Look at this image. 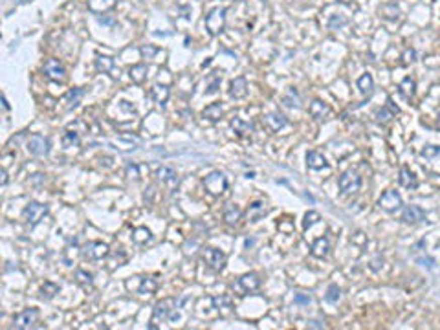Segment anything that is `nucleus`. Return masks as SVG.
<instances>
[{
	"label": "nucleus",
	"instance_id": "f257e3e1",
	"mask_svg": "<svg viewBox=\"0 0 440 330\" xmlns=\"http://www.w3.org/2000/svg\"><path fill=\"white\" fill-rule=\"evenodd\" d=\"M127 290L138 295H151L156 292V283L151 277H143V275H134L127 281Z\"/></svg>",
	"mask_w": 440,
	"mask_h": 330
},
{
	"label": "nucleus",
	"instance_id": "f03ea898",
	"mask_svg": "<svg viewBox=\"0 0 440 330\" xmlns=\"http://www.w3.org/2000/svg\"><path fill=\"white\" fill-rule=\"evenodd\" d=\"M204 187H206V191H208L209 194H213V196H220V194L228 189V180H226V176H224L220 171H213V173H209L208 176L204 178Z\"/></svg>",
	"mask_w": 440,
	"mask_h": 330
},
{
	"label": "nucleus",
	"instance_id": "7ed1b4c3",
	"mask_svg": "<svg viewBox=\"0 0 440 330\" xmlns=\"http://www.w3.org/2000/svg\"><path fill=\"white\" fill-rule=\"evenodd\" d=\"M224 26H226V8H213L206 15V30L211 35L222 33Z\"/></svg>",
	"mask_w": 440,
	"mask_h": 330
},
{
	"label": "nucleus",
	"instance_id": "20e7f679",
	"mask_svg": "<svg viewBox=\"0 0 440 330\" xmlns=\"http://www.w3.org/2000/svg\"><path fill=\"white\" fill-rule=\"evenodd\" d=\"M46 215H48V206H46V204H39V202H30L24 208V211H22V217H24V220L30 224V226L39 224Z\"/></svg>",
	"mask_w": 440,
	"mask_h": 330
},
{
	"label": "nucleus",
	"instance_id": "39448f33",
	"mask_svg": "<svg viewBox=\"0 0 440 330\" xmlns=\"http://www.w3.org/2000/svg\"><path fill=\"white\" fill-rule=\"evenodd\" d=\"M338 185L343 194H356L361 187V178L354 171H345L338 180Z\"/></svg>",
	"mask_w": 440,
	"mask_h": 330
},
{
	"label": "nucleus",
	"instance_id": "423d86ee",
	"mask_svg": "<svg viewBox=\"0 0 440 330\" xmlns=\"http://www.w3.org/2000/svg\"><path fill=\"white\" fill-rule=\"evenodd\" d=\"M202 259H204V262L213 270V272H222L224 266H226V253L220 251V249H217V248L204 249Z\"/></svg>",
	"mask_w": 440,
	"mask_h": 330
},
{
	"label": "nucleus",
	"instance_id": "0eeeda50",
	"mask_svg": "<svg viewBox=\"0 0 440 330\" xmlns=\"http://www.w3.org/2000/svg\"><path fill=\"white\" fill-rule=\"evenodd\" d=\"M81 253L86 260H101L110 253V248H108V244L94 240V242L85 244V248H83Z\"/></svg>",
	"mask_w": 440,
	"mask_h": 330
},
{
	"label": "nucleus",
	"instance_id": "6e6552de",
	"mask_svg": "<svg viewBox=\"0 0 440 330\" xmlns=\"http://www.w3.org/2000/svg\"><path fill=\"white\" fill-rule=\"evenodd\" d=\"M378 206L384 209V211H387V213H395V211H398V209L404 206V202H402V196H400L398 191L389 189V191H385V193L380 196Z\"/></svg>",
	"mask_w": 440,
	"mask_h": 330
},
{
	"label": "nucleus",
	"instance_id": "1a4fd4ad",
	"mask_svg": "<svg viewBox=\"0 0 440 330\" xmlns=\"http://www.w3.org/2000/svg\"><path fill=\"white\" fill-rule=\"evenodd\" d=\"M42 72H44V76L50 79V81H55V83H65L66 81V70L65 66L61 62L57 61V59H48L42 66Z\"/></svg>",
	"mask_w": 440,
	"mask_h": 330
},
{
	"label": "nucleus",
	"instance_id": "9d476101",
	"mask_svg": "<svg viewBox=\"0 0 440 330\" xmlns=\"http://www.w3.org/2000/svg\"><path fill=\"white\" fill-rule=\"evenodd\" d=\"M39 319V310L37 308H26L24 312L17 315L15 321H13V328L17 330H28V328H33Z\"/></svg>",
	"mask_w": 440,
	"mask_h": 330
},
{
	"label": "nucleus",
	"instance_id": "9b49d317",
	"mask_svg": "<svg viewBox=\"0 0 440 330\" xmlns=\"http://www.w3.org/2000/svg\"><path fill=\"white\" fill-rule=\"evenodd\" d=\"M172 306H174V299L160 301V303L154 306V314H152V321H151V325H149V328H156V323L167 319L169 314H171Z\"/></svg>",
	"mask_w": 440,
	"mask_h": 330
},
{
	"label": "nucleus",
	"instance_id": "f8f14e48",
	"mask_svg": "<svg viewBox=\"0 0 440 330\" xmlns=\"http://www.w3.org/2000/svg\"><path fill=\"white\" fill-rule=\"evenodd\" d=\"M28 151L33 156H46V154L50 153V142L44 136H41V134H33L28 140Z\"/></svg>",
	"mask_w": 440,
	"mask_h": 330
},
{
	"label": "nucleus",
	"instance_id": "ddd939ff",
	"mask_svg": "<svg viewBox=\"0 0 440 330\" xmlns=\"http://www.w3.org/2000/svg\"><path fill=\"white\" fill-rule=\"evenodd\" d=\"M263 125L268 128L270 132H279L288 125V119H286L281 112H268V114L263 116Z\"/></svg>",
	"mask_w": 440,
	"mask_h": 330
},
{
	"label": "nucleus",
	"instance_id": "4468645a",
	"mask_svg": "<svg viewBox=\"0 0 440 330\" xmlns=\"http://www.w3.org/2000/svg\"><path fill=\"white\" fill-rule=\"evenodd\" d=\"M402 220L405 224H418L422 220H425V211L420 206H415V204L405 206L404 211H402Z\"/></svg>",
	"mask_w": 440,
	"mask_h": 330
},
{
	"label": "nucleus",
	"instance_id": "2eb2a0df",
	"mask_svg": "<svg viewBox=\"0 0 440 330\" xmlns=\"http://www.w3.org/2000/svg\"><path fill=\"white\" fill-rule=\"evenodd\" d=\"M229 96L233 99H242V97L248 96V81L244 77H235L229 83Z\"/></svg>",
	"mask_w": 440,
	"mask_h": 330
},
{
	"label": "nucleus",
	"instance_id": "dca6fc26",
	"mask_svg": "<svg viewBox=\"0 0 440 330\" xmlns=\"http://www.w3.org/2000/svg\"><path fill=\"white\" fill-rule=\"evenodd\" d=\"M169 94H171V92H169L167 85H158V83L156 85H152V88L149 90L151 99L156 103V105H160V107H165V103H167V99H169Z\"/></svg>",
	"mask_w": 440,
	"mask_h": 330
},
{
	"label": "nucleus",
	"instance_id": "f3484780",
	"mask_svg": "<svg viewBox=\"0 0 440 330\" xmlns=\"http://www.w3.org/2000/svg\"><path fill=\"white\" fill-rule=\"evenodd\" d=\"M266 213H268L266 202H263V200H255V202L249 204V208H248V219H249V222H259V220L263 219V217Z\"/></svg>",
	"mask_w": 440,
	"mask_h": 330
},
{
	"label": "nucleus",
	"instance_id": "a211bd4d",
	"mask_svg": "<svg viewBox=\"0 0 440 330\" xmlns=\"http://www.w3.org/2000/svg\"><path fill=\"white\" fill-rule=\"evenodd\" d=\"M240 219H242V209L238 208L237 204H226V208H224V220L229 226H237Z\"/></svg>",
	"mask_w": 440,
	"mask_h": 330
},
{
	"label": "nucleus",
	"instance_id": "6ab92c4d",
	"mask_svg": "<svg viewBox=\"0 0 440 330\" xmlns=\"http://www.w3.org/2000/svg\"><path fill=\"white\" fill-rule=\"evenodd\" d=\"M329 249H330V244H329V239L327 237H319L312 242V248H310V253L318 257V259H323L329 255Z\"/></svg>",
	"mask_w": 440,
	"mask_h": 330
},
{
	"label": "nucleus",
	"instance_id": "aec40b11",
	"mask_svg": "<svg viewBox=\"0 0 440 330\" xmlns=\"http://www.w3.org/2000/svg\"><path fill=\"white\" fill-rule=\"evenodd\" d=\"M308 112H310V116L314 117V119H325V117L329 116L330 107L327 105V103L321 101V99H314V101L310 103Z\"/></svg>",
	"mask_w": 440,
	"mask_h": 330
},
{
	"label": "nucleus",
	"instance_id": "412c9836",
	"mask_svg": "<svg viewBox=\"0 0 440 330\" xmlns=\"http://www.w3.org/2000/svg\"><path fill=\"white\" fill-rule=\"evenodd\" d=\"M306 163H308L310 169H314V171H319V169H327L329 167V162H327V158L323 154L319 153V151H310L306 154Z\"/></svg>",
	"mask_w": 440,
	"mask_h": 330
},
{
	"label": "nucleus",
	"instance_id": "4be33fe9",
	"mask_svg": "<svg viewBox=\"0 0 440 330\" xmlns=\"http://www.w3.org/2000/svg\"><path fill=\"white\" fill-rule=\"evenodd\" d=\"M231 128H233V132H235L237 136H240V138L249 136V134L253 132V125L249 121H244L242 117H233V119H231Z\"/></svg>",
	"mask_w": 440,
	"mask_h": 330
},
{
	"label": "nucleus",
	"instance_id": "5701e85b",
	"mask_svg": "<svg viewBox=\"0 0 440 330\" xmlns=\"http://www.w3.org/2000/svg\"><path fill=\"white\" fill-rule=\"evenodd\" d=\"M238 286L244 290V292H255V290L261 286V279H259L257 274H246L238 279Z\"/></svg>",
	"mask_w": 440,
	"mask_h": 330
},
{
	"label": "nucleus",
	"instance_id": "b1692460",
	"mask_svg": "<svg viewBox=\"0 0 440 330\" xmlns=\"http://www.w3.org/2000/svg\"><path fill=\"white\" fill-rule=\"evenodd\" d=\"M398 182L402 187L405 189H416L418 187V180L413 173H411V169L407 167H402L400 169V176H398Z\"/></svg>",
	"mask_w": 440,
	"mask_h": 330
},
{
	"label": "nucleus",
	"instance_id": "393cba45",
	"mask_svg": "<svg viewBox=\"0 0 440 330\" xmlns=\"http://www.w3.org/2000/svg\"><path fill=\"white\" fill-rule=\"evenodd\" d=\"M213 305L222 315H228L233 310V299L229 295H218V297H213Z\"/></svg>",
	"mask_w": 440,
	"mask_h": 330
},
{
	"label": "nucleus",
	"instance_id": "a878e982",
	"mask_svg": "<svg viewBox=\"0 0 440 330\" xmlns=\"http://www.w3.org/2000/svg\"><path fill=\"white\" fill-rule=\"evenodd\" d=\"M156 176L160 182L169 183V185H178V174L174 169L171 167H160L156 171Z\"/></svg>",
	"mask_w": 440,
	"mask_h": 330
},
{
	"label": "nucleus",
	"instance_id": "bb28decb",
	"mask_svg": "<svg viewBox=\"0 0 440 330\" xmlns=\"http://www.w3.org/2000/svg\"><path fill=\"white\" fill-rule=\"evenodd\" d=\"M117 4V0H88V10L92 13H105Z\"/></svg>",
	"mask_w": 440,
	"mask_h": 330
},
{
	"label": "nucleus",
	"instance_id": "cd10ccee",
	"mask_svg": "<svg viewBox=\"0 0 440 330\" xmlns=\"http://www.w3.org/2000/svg\"><path fill=\"white\" fill-rule=\"evenodd\" d=\"M83 96H85V90H83V88H72V90L66 94V108H68V110H74V108L79 107Z\"/></svg>",
	"mask_w": 440,
	"mask_h": 330
},
{
	"label": "nucleus",
	"instance_id": "c85d7f7f",
	"mask_svg": "<svg viewBox=\"0 0 440 330\" xmlns=\"http://www.w3.org/2000/svg\"><path fill=\"white\" fill-rule=\"evenodd\" d=\"M224 116V108L220 103H211L208 107L204 108V117L209 119V121H218V119H222Z\"/></svg>",
	"mask_w": 440,
	"mask_h": 330
},
{
	"label": "nucleus",
	"instance_id": "c756f323",
	"mask_svg": "<svg viewBox=\"0 0 440 330\" xmlns=\"http://www.w3.org/2000/svg\"><path fill=\"white\" fill-rule=\"evenodd\" d=\"M358 88L363 96H369L370 92H372V88H374V79H372V76H370V74H363V76L358 79Z\"/></svg>",
	"mask_w": 440,
	"mask_h": 330
},
{
	"label": "nucleus",
	"instance_id": "7c9ffc66",
	"mask_svg": "<svg viewBox=\"0 0 440 330\" xmlns=\"http://www.w3.org/2000/svg\"><path fill=\"white\" fill-rule=\"evenodd\" d=\"M400 94L405 97V99H411V97L415 96V88H416V83L415 79H411V77H405L404 81L400 83Z\"/></svg>",
	"mask_w": 440,
	"mask_h": 330
},
{
	"label": "nucleus",
	"instance_id": "2f4dec72",
	"mask_svg": "<svg viewBox=\"0 0 440 330\" xmlns=\"http://www.w3.org/2000/svg\"><path fill=\"white\" fill-rule=\"evenodd\" d=\"M96 70L101 72V74H110L114 70V59L106 55H99L96 59Z\"/></svg>",
	"mask_w": 440,
	"mask_h": 330
},
{
	"label": "nucleus",
	"instance_id": "473e14b6",
	"mask_svg": "<svg viewBox=\"0 0 440 330\" xmlns=\"http://www.w3.org/2000/svg\"><path fill=\"white\" fill-rule=\"evenodd\" d=\"M129 76H131L132 83H136V85H140V83L145 81V77H147V66H145V64H136V66H132L131 70H129Z\"/></svg>",
	"mask_w": 440,
	"mask_h": 330
},
{
	"label": "nucleus",
	"instance_id": "72a5a7b5",
	"mask_svg": "<svg viewBox=\"0 0 440 330\" xmlns=\"http://www.w3.org/2000/svg\"><path fill=\"white\" fill-rule=\"evenodd\" d=\"M132 240H134L136 244H147V242H151V240H152V235H151V231H149V229L142 226V228L134 229V233H132Z\"/></svg>",
	"mask_w": 440,
	"mask_h": 330
},
{
	"label": "nucleus",
	"instance_id": "f704fd0d",
	"mask_svg": "<svg viewBox=\"0 0 440 330\" xmlns=\"http://www.w3.org/2000/svg\"><path fill=\"white\" fill-rule=\"evenodd\" d=\"M59 294V285H55V283H50V281H46L44 285H42L41 288V295H42V299H53L55 295Z\"/></svg>",
	"mask_w": 440,
	"mask_h": 330
},
{
	"label": "nucleus",
	"instance_id": "c9c22d12",
	"mask_svg": "<svg viewBox=\"0 0 440 330\" xmlns=\"http://www.w3.org/2000/svg\"><path fill=\"white\" fill-rule=\"evenodd\" d=\"M62 145H65V149L77 147L79 145V134L76 130H66L62 134Z\"/></svg>",
	"mask_w": 440,
	"mask_h": 330
},
{
	"label": "nucleus",
	"instance_id": "e433bc0d",
	"mask_svg": "<svg viewBox=\"0 0 440 330\" xmlns=\"http://www.w3.org/2000/svg\"><path fill=\"white\" fill-rule=\"evenodd\" d=\"M283 103L286 105V107H290V108H293V107L299 108V107H301V99H299L297 90H295V88H290L288 96L283 97Z\"/></svg>",
	"mask_w": 440,
	"mask_h": 330
},
{
	"label": "nucleus",
	"instance_id": "4c0bfd02",
	"mask_svg": "<svg viewBox=\"0 0 440 330\" xmlns=\"http://www.w3.org/2000/svg\"><path fill=\"white\" fill-rule=\"evenodd\" d=\"M339 297H341V288H339L338 285H330L329 290H327V295H325V299L329 301V303H338Z\"/></svg>",
	"mask_w": 440,
	"mask_h": 330
},
{
	"label": "nucleus",
	"instance_id": "58836bf2",
	"mask_svg": "<svg viewBox=\"0 0 440 330\" xmlns=\"http://www.w3.org/2000/svg\"><path fill=\"white\" fill-rule=\"evenodd\" d=\"M395 117V112L391 110L389 107H384L382 110L376 112V121L378 123H389Z\"/></svg>",
	"mask_w": 440,
	"mask_h": 330
},
{
	"label": "nucleus",
	"instance_id": "ea45409f",
	"mask_svg": "<svg viewBox=\"0 0 440 330\" xmlns=\"http://www.w3.org/2000/svg\"><path fill=\"white\" fill-rule=\"evenodd\" d=\"M319 219H321V215L318 213V211H308V213L304 215V222H303V228L304 229H308L312 228L314 224L319 222Z\"/></svg>",
	"mask_w": 440,
	"mask_h": 330
},
{
	"label": "nucleus",
	"instance_id": "a19ab883",
	"mask_svg": "<svg viewBox=\"0 0 440 330\" xmlns=\"http://www.w3.org/2000/svg\"><path fill=\"white\" fill-rule=\"evenodd\" d=\"M76 279H77V283H79V285H83V286H90L92 285V275L88 274V272H85V270H77Z\"/></svg>",
	"mask_w": 440,
	"mask_h": 330
},
{
	"label": "nucleus",
	"instance_id": "79ce46f5",
	"mask_svg": "<svg viewBox=\"0 0 440 330\" xmlns=\"http://www.w3.org/2000/svg\"><path fill=\"white\" fill-rule=\"evenodd\" d=\"M158 48L156 46H151V44H147V46H142L140 48V53H142L143 59H154V55L158 53Z\"/></svg>",
	"mask_w": 440,
	"mask_h": 330
},
{
	"label": "nucleus",
	"instance_id": "37998d69",
	"mask_svg": "<svg viewBox=\"0 0 440 330\" xmlns=\"http://www.w3.org/2000/svg\"><path fill=\"white\" fill-rule=\"evenodd\" d=\"M422 156L427 158V160H431V158H435L436 154H440V147H435V145H427V147L422 149Z\"/></svg>",
	"mask_w": 440,
	"mask_h": 330
},
{
	"label": "nucleus",
	"instance_id": "c03bdc74",
	"mask_svg": "<svg viewBox=\"0 0 440 330\" xmlns=\"http://www.w3.org/2000/svg\"><path fill=\"white\" fill-rule=\"evenodd\" d=\"M127 176L134 178V180H140V167H138L136 163H129V165H127Z\"/></svg>",
	"mask_w": 440,
	"mask_h": 330
},
{
	"label": "nucleus",
	"instance_id": "a18cd8bd",
	"mask_svg": "<svg viewBox=\"0 0 440 330\" xmlns=\"http://www.w3.org/2000/svg\"><path fill=\"white\" fill-rule=\"evenodd\" d=\"M415 57H416V51L413 50V48H407V50H405V53H404V57H402V59H404V64H409V62H413V61H415Z\"/></svg>",
	"mask_w": 440,
	"mask_h": 330
},
{
	"label": "nucleus",
	"instance_id": "49530a36",
	"mask_svg": "<svg viewBox=\"0 0 440 330\" xmlns=\"http://www.w3.org/2000/svg\"><path fill=\"white\" fill-rule=\"evenodd\" d=\"M336 24H338V28H341V26L347 24V19H343V17H334V19H330L329 26H330V30H336Z\"/></svg>",
	"mask_w": 440,
	"mask_h": 330
},
{
	"label": "nucleus",
	"instance_id": "de8ad7c7",
	"mask_svg": "<svg viewBox=\"0 0 440 330\" xmlns=\"http://www.w3.org/2000/svg\"><path fill=\"white\" fill-rule=\"evenodd\" d=\"M310 295H303V294H297L295 295V303H301V305H308L310 303Z\"/></svg>",
	"mask_w": 440,
	"mask_h": 330
},
{
	"label": "nucleus",
	"instance_id": "09e8293b",
	"mask_svg": "<svg viewBox=\"0 0 440 330\" xmlns=\"http://www.w3.org/2000/svg\"><path fill=\"white\" fill-rule=\"evenodd\" d=\"M218 85H220V77H217V79H215V81L209 85L208 90H206V94H215V92H217V88H218Z\"/></svg>",
	"mask_w": 440,
	"mask_h": 330
},
{
	"label": "nucleus",
	"instance_id": "8fccbe9b",
	"mask_svg": "<svg viewBox=\"0 0 440 330\" xmlns=\"http://www.w3.org/2000/svg\"><path fill=\"white\" fill-rule=\"evenodd\" d=\"M308 328H325V323H321V321H318V319H310Z\"/></svg>",
	"mask_w": 440,
	"mask_h": 330
},
{
	"label": "nucleus",
	"instance_id": "3c124183",
	"mask_svg": "<svg viewBox=\"0 0 440 330\" xmlns=\"http://www.w3.org/2000/svg\"><path fill=\"white\" fill-rule=\"evenodd\" d=\"M418 262L422 266H427V268H433V259H418Z\"/></svg>",
	"mask_w": 440,
	"mask_h": 330
},
{
	"label": "nucleus",
	"instance_id": "603ef678",
	"mask_svg": "<svg viewBox=\"0 0 440 330\" xmlns=\"http://www.w3.org/2000/svg\"><path fill=\"white\" fill-rule=\"evenodd\" d=\"M8 183V174H6V171H2V185H6Z\"/></svg>",
	"mask_w": 440,
	"mask_h": 330
},
{
	"label": "nucleus",
	"instance_id": "864d4df0",
	"mask_svg": "<svg viewBox=\"0 0 440 330\" xmlns=\"http://www.w3.org/2000/svg\"><path fill=\"white\" fill-rule=\"evenodd\" d=\"M2 103H4L6 110H10V103H8V99H6V97H2Z\"/></svg>",
	"mask_w": 440,
	"mask_h": 330
},
{
	"label": "nucleus",
	"instance_id": "5fc2aeb1",
	"mask_svg": "<svg viewBox=\"0 0 440 330\" xmlns=\"http://www.w3.org/2000/svg\"><path fill=\"white\" fill-rule=\"evenodd\" d=\"M339 2H345V4H349L350 0H339Z\"/></svg>",
	"mask_w": 440,
	"mask_h": 330
},
{
	"label": "nucleus",
	"instance_id": "6e6d98bb",
	"mask_svg": "<svg viewBox=\"0 0 440 330\" xmlns=\"http://www.w3.org/2000/svg\"><path fill=\"white\" fill-rule=\"evenodd\" d=\"M438 128H440V119H438Z\"/></svg>",
	"mask_w": 440,
	"mask_h": 330
}]
</instances>
